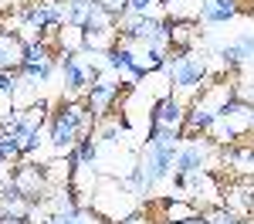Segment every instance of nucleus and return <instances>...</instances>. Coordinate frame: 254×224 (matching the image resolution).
Returning a JSON list of instances; mask_svg holds the SVG:
<instances>
[{
    "label": "nucleus",
    "instance_id": "obj_20",
    "mask_svg": "<svg viewBox=\"0 0 254 224\" xmlns=\"http://www.w3.org/2000/svg\"><path fill=\"white\" fill-rule=\"evenodd\" d=\"M0 221H3V211H0Z\"/></svg>",
    "mask_w": 254,
    "mask_h": 224
},
{
    "label": "nucleus",
    "instance_id": "obj_4",
    "mask_svg": "<svg viewBox=\"0 0 254 224\" xmlns=\"http://www.w3.org/2000/svg\"><path fill=\"white\" fill-rule=\"evenodd\" d=\"M126 92H129V88H126V85L119 81V75L109 68V75H98V78L88 85V92L81 95V102L88 105V112H92L95 122H98V119H105V116L116 112V105L126 99Z\"/></svg>",
    "mask_w": 254,
    "mask_h": 224
},
{
    "label": "nucleus",
    "instance_id": "obj_2",
    "mask_svg": "<svg viewBox=\"0 0 254 224\" xmlns=\"http://www.w3.org/2000/svg\"><path fill=\"white\" fill-rule=\"evenodd\" d=\"M166 78H170V92L176 99H183L187 105L193 102V95L210 81V72H207V58L196 55V51H173L170 61L163 65Z\"/></svg>",
    "mask_w": 254,
    "mask_h": 224
},
{
    "label": "nucleus",
    "instance_id": "obj_17",
    "mask_svg": "<svg viewBox=\"0 0 254 224\" xmlns=\"http://www.w3.org/2000/svg\"><path fill=\"white\" fill-rule=\"evenodd\" d=\"M0 224H31V221H27V218H3Z\"/></svg>",
    "mask_w": 254,
    "mask_h": 224
},
{
    "label": "nucleus",
    "instance_id": "obj_13",
    "mask_svg": "<svg viewBox=\"0 0 254 224\" xmlns=\"http://www.w3.org/2000/svg\"><path fill=\"white\" fill-rule=\"evenodd\" d=\"M75 160H78V163H95L98 160V136H95V133L85 136V140L75 146Z\"/></svg>",
    "mask_w": 254,
    "mask_h": 224
},
{
    "label": "nucleus",
    "instance_id": "obj_5",
    "mask_svg": "<svg viewBox=\"0 0 254 224\" xmlns=\"http://www.w3.org/2000/svg\"><path fill=\"white\" fill-rule=\"evenodd\" d=\"M183 122H187V102L176 99V95H163L153 102V112H149V133L163 129V133H176L183 136Z\"/></svg>",
    "mask_w": 254,
    "mask_h": 224
},
{
    "label": "nucleus",
    "instance_id": "obj_18",
    "mask_svg": "<svg viewBox=\"0 0 254 224\" xmlns=\"http://www.w3.org/2000/svg\"><path fill=\"white\" fill-rule=\"evenodd\" d=\"M176 224H203V218H193V221H176Z\"/></svg>",
    "mask_w": 254,
    "mask_h": 224
},
{
    "label": "nucleus",
    "instance_id": "obj_19",
    "mask_svg": "<svg viewBox=\"0 0 254 224\" xmlns=\"http://www.w3.org/2000/svg\"><path fill=\"white\" fill-rule=\"evenodd\" d=\"M163 3H173V0H163Z\"/></svg>",
    "mask_w": 254,
    "mask_h": 224
},
{
    "label": "nucleus",
    "instance_id": "obj_6",
    "mask_svg": "<svg viewBox=\"0 0 254 224\" xmlns=\"http://www.w3.org/2000/svg\"><path fill=\"white\" fill-rule=\"evenodd\" d=\"M24 61H27V38H24L20 31L0 27V72L20 75Z\"/></svg>",
    "mask_w": 254,
    "mask_h": 224
},
{
    "label": "nucleus",
    "instance_id": "obj_15",
    "mask_svg": "<svg viewBox=\"0 0 254 224\" xmlns=\"http://www.w3.org/2000/svg\"><path fill=\"white\" fill-rule=\"evenodd\" d=\"M234 99L254 105V81H237V78H234Z\"/></svg>",
    "mask_w": 254,
    "mask_h": 224
},
{
    "label": "nucleus",
    "instance_id": "obj_12",
    "mask_svg": "<svg viewBox=\"0 0 254 224\" xmlns=\"http://www.w3.org/2000/svg\"><path fill=\"white\" fill-rule=\"evenodd\" d=\"M166 3L163 0H129V14H142V17H163Z\"/></svg>",
    "mask_w": 254,
    "mask_h": 224
},
{
    "label": "nucleus",
    "instance_id": "obj_14",
    "mask_svg": "<svg viewBox=\"0 0 254 224\" xmlns=\"http://www.w3.org/2000/svg\"><path fill=\"white\" fill-rule=\"evenodd\" d=\"M98 7L105 10V14H112V17H122L126 10H129V0H98Z\"/></svg>",
    "mask_w": 254,
    "mask_h": 224
},
{
    "label": "nucleus",
    "instance_id": "obj_7",
    "mask_svg": "<svg viewBox=\"0 0 254 224\" xmlns=\"http://www.w3.org/2000/svg\"><path fill=\"white\" fill-rule=\"evenodd\" d=\"M241 14H254V3H248V0H203L200 24H227Z\"/></svg>",
    "mask_w": 254,
    "mask_h": 224
},
{
    "label": "nucleus",
    "instance_id": "obj_8",
    "mask_svg": "<svg viewBox=\"0 0 254 224\" xmlns=\"http://www.w3.org/2000/svg\"><path fill=\"white\" fill-rule=\"evenodd\" d=\"M156 211H159L156 224H176V221H193V218H200V204L187 201V197H163L156 204Z\"/></svg>",
    "mask_w": 254,
    "mask_h": 224
},
{
    "label": "nucleus",
    "instance_id": "obj_9",
    "mask_svg": "<svg viewBox=\"0 0 254 224\" xmlns=\"http://www.w3.org/2000/svg\"><path fill=\"white\" fill-rule=\"evenodd\" d=\"M166 31H170V55L193 51L200 41V24H190V20H166Z\"/></svg>",
    "mask_w": 254,
    "mask_h": 224
},
{
    "label": "nucleus",
    "instance_id": "obj_1",
    "mask_svg": "<svg viewBox=\"0 0 254 224\" xmlns=\"http://www.w3.org/2000/svg\"><path fill=\"white\" fill-rule=\"evenodd\" d=\"M51 149H55V156H68V153H75V146H78L85 136H92L95 133V116L88 112V105L81 99H61V105L51 112Z\"/></svg>",
    "mask_w": 254,
    "mask_h": 224
},
{
    "label": "nucleus",
    "instance_id": "obj_3",
    "mask_svg": "<svg viewBox=\"0 0 254 224\" xmlns=\"http://www.w3.org/2000/svg\"><path fill=\"white\" fill-rule=\"evenodd\" d=\"M88 207H92L105 224H119V221H126V218H132V214H139V197L129 190L126 180L102 177V180L95 183V190H92Z\"/></svg>",
    "mask_w": 254,
    "mask_h": 224
},
{
    "label": "nucleus",
    "instance_id": "obj_16",
    "mask_svg": "<svg viewBox=\"0 0 254 224\" xmlns=\"http://www.w3.org/2000/svg\"><path fill=\"white\" fill-rule=\"evenodd\" d=\"M237 44H241V51H244V55H248V61H251L254 58V31L241 34V38H237Z\"/></svg>",
    "mask_w": 254,
    "mask_h": 224
},
{
    "label": "nucleus",
    "instance_id": "obj_10",
    "mask_svg": "<svg viewBox=\"0 0 254 224\" xmlns=\"http://www.w3.org/2000/svg\"><path fill=\"white\" fill-rule=\"evenodd\" d=\"M200 10H203V0H173V3H166L163 17L166 20H190V24H200Z\"/></svg>",
    "mask_w": 254,
    "mask_h": 224
},
{
    "label": "nucleus",
    "instance_id": "obj_11",
    "mask_svg": "<svg viewBox=\"0 0 254 224\" xmlns=\"http://www.w3.org/2000/svg\"><path fill=\"white\" fill-rule=\"evenodd\" d=\"M200 218L203 224H241L237 214H231L224 204H214V207H200Z\"/></svg>",
    "mask_w": 254,
    "mask_h": 224
}]
</instances>
